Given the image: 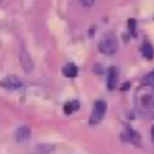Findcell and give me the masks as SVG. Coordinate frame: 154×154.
<instances>
[{
    "label": "cell",
    "mask_w": 154,
    "mask_h": 154,
    "mask_svg": "<svg viewBox=\"0 0 154 154\" xmlns=\"http://www.w3.org/2000/svg\"><path fill=\"white\" fill-rule=\"evenodd\" d=\"M0 86H3L5 88H10V90H14L22 86V81L18 79L17 76H8L5 77L3 81H0Z\"/></svg>",
    "instance_id": "cell-5"
},
{
    "label": "cell",
    "mask_w": 154,
    "mask_h": 154,
    "mask_svg": "<svg viewBox=\"0 0 154 154\" xmlns=\"http://www.w3.org/2000/svg\"><path fill=\"white\" fill-rule=\"evenodd\" d=\"M119 48L118 39L115 38L114 34H106L102 37L99 42V51L104 54H114Z\"/></svg>",
    "instance_id": "cell-2"
},
{
    "label": "cell",
    "mask_w": 154,
    "mask_h": 154,
    "mask_svg": "<svg viewBox=\"0 0 154 154\" xmlns=\"http://www.w3.org/2000/svg\"><path fill=\"white\" fill-rule=\"evenodd\" d=\"M29 138H30V129L28 126H22L15 131V139L18 142L20 143L27 142V140H29Z\"/></svg>",
    "instance_id": "cell-6"
},
{
    "label": "cell",
    "mask_w": 154,
    "mask_h": 154,
    "mask_svg": "<svg viewBox=\"0 0 154 154\" xmlns=\"http://www.w3.org/2000/svg\"><path fill=\"white\" fill-rule=\"evenodd\" d=\"M152 142L154 143V126L152 128Z\"/></svg>",
    "instance_id": "cell-15"
},
{
    "label": "cell",
    "mask_w": 154,
    "mask_h": 154,
    "mask_svg": "<svg viewBox=\"0 0 154 154\" xmlns=\"http://www.w3.org/2000/svg\"><path fill=\"white\" fill-rule=\"evenodd\" d=\"M79 107H80V102L79 101H71V102H67V104L65 105L63 110H65V112L67 115H69V114H72L73 111L79 110Z\"/></svg>",
    "instance_id": "cell-10"
},
{
    "label": "cell",
    "mask_w": 154,
    "mask_h": 154,
    "mask_svg": "<svg viewBox=\"0 0 154 154\" xmlns=\"http://www.w3.org/2000/svg\"><path fill=\"white\" fill-rule=\"evenodd\" d=\"M143 83H144V85H146V86L154 87V71L144 77V79H143Z\"/></svg>",
    "instance_id": "cell-12"
},
{
    "label": "cell",
    "mask_w": 154,
    "mask_h": 154,
    "mask_svg": "<svg viewBox=\"0 0 154 154\" xmlns=\"http://www.w3.org/2000/svg\"><path fill=\"white\" fill-rule=\"evenodd\" d=\"M137 104L144 116L154 118V87L144 85L137 92Z\"/></svg>",
    "instance_id": "cell-1"
},
{
    "label": "cell",
    "mask_w": 154,
    "mask_h": 154,
    "mask_svg": "<svg viewBox=\"0 0 154 154\" xmlns=\"http://www.w3.org/2000/svg\"><path fill=\"white\" fill-rule=\"evenodd\" d=\"M128 24H129L128 25V27H129V30L133 33V32L135 30V20H134V19H129V20H128Z\"/></svg>",
    "instance_id": "cell-13"
},
{
    "label": "cell",
    "mask_w": 154,
    "mask_h": 154,
    "mask_svg": "<svg viewBox=\"0 0 154 154\" xmlns=\"http://www.w3.org/2000/svg\"><path fill=\"white\" fill-rule=\"evenodd\" d=\"M20 63H22L23 69H24V71L27 72V73H30L32 71H33V67H34L33 61H32L29 53H28L25 49H23L22 53H20Z\"/></svg>",
    "instance_id": "cell-4"
},
{
    "label": "cell",
    "mask_w": 154,
    "mask_h": 154,
    "mask_svg": "<svg viewBox=\"0 0 154 154\" xmlns=\"http://www.w3.org/2000/svg\"><path fill=\"white\" fill-rule=\"evenodd\" d=\"M126 133H125V140H129V142H131V143H139V140H140V138H139V135H138V133L135 131V130H133L131 128H129L128 126L126 128Z\"/></svg>",
    "instance_id": "cell-8"
},
{
    "label": "cell",
    "mask_w": 154,
    "mask_h": 154,
    "mask_svg": "<svg viewBox=\"0 0 154 154\" xmlns=\"http://www.w3.org/2000/svg\"><path fill=\"white\" fill-rule=\"evenodd\" d=\"M77 72H79V69H77V67L73 63H68V65L63 67V75L66 77H76Z\"/></svg>",
    "instance_id": "cell-9"
},
{
    "label": "cell",
    "mask_w": 154,
    "mask_h": 154,
    "mask_svg": "<svg viewBox=\"0 0 154 154\" xmlns=\"http://www.w3.org/2000/svg\"><path fill=\"white\" fill-rule=\"evenodd\" d=\"M105 112H106V102L99 100L95 102L94 109H92V112H91V116H90V124H99L100 121L104 119L105 116Z\"/></svg>",
    "instance_id": "cell-3"
},
{
    "label": "cell",
    "mask_w": 154,
    "mask_h": 154,
    "mask_svg": "<svg viewBox=\"0 0 154 154\" xmlns=\"http://www.w3.org/2000/svg\"><path fill=\"white\" fill-rule=\"evenodd\" d=\"M80 3H81L83 6H91V5L95 3V0H80Z\"/></svg>",
    "instance_id": "cell-14"
},
{
    "label": "cell",
    "mask_w": 154,
    "mask_h": 154,
    "mask_svg": "<svg viewBox=\"0 0 154 154\" xmlns=\"http://www.w3.org/2000/svg\"><path fill=\"white\" fill-rule=\"evenodd\" d=\"M142 53H143V56L145 57L146 60H152L153 58V54H154V49L152 47V44L145 43L144 46L142 47Z\"/></svg>",
    "instance_id": "cell-11"
},
{
    "label": "cell",
    "mask_w": 154,
    "mask_h": 154,
    "mask_svg": "<svg viewBox=\"0 0 154 154\" xmlns=\"http://www.w3.org/2000/svg\"><path fill=\"white\" fill-rule=\"evenodd\" d=\"M118 82V71L115 67H111L109 69V76H107V87L109 90H114Z\"/></svg>",
    "instance_id": "cell-7"
}]
</instances>
